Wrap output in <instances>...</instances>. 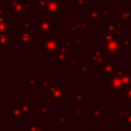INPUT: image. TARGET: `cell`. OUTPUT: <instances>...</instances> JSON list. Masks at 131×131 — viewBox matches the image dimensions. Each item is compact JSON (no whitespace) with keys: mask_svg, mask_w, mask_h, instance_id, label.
I'll list each match as a JSON object with an SVG mask.
<instances>
[{"mask_svg":"<svg viewBox=\"0 0 131 131\" xmlns=\"http://www.w3.org/2000/svg\"><path fill=\"white\" fill-rule=\"evenodd\" d=\"M38 23V33L41 37H49L52 32L56 30V24L55 21L51 20V16H38L37 17Z\"/></svg>","mask_w":131,"mask_h":131,"instance_id":"1","label":"cell"},{"mask_svg":"<svg viewBox=\"0 0 131 131\" xmlns=\"http://www.w3.org/2000/svg\"><path fill=\"white\" fill-rule=\"evenodd\" d=\"M43 45H42V53L43 54H54L57 53L59 47H60V42H61V37L59 35L54 36V37H42Z\"/></svg>","mask_w":131,"mask_h":131,"instance_id":"2","label":"cell"},{"mask_svg":"<svg viewBox=\"0 0 131 131\" xmlns=\"http://www.w3.org/2000/svg\"><path fill=\"white\" fill-rule=\"evenodd\" d=\"M14 36H15V40H17L19 42V44H21L25 49H28L29 45L37 44V38L39 36V33H38V31H31V32L15 31Z\"/></svg>","mask_w":131,"mask_h":131,"instance_id":"3","label":"cell"},{"mask_svg":"<svg viewBox=\"0 0 131 131\" xmlns=\"http://www.w3.org/2000/svg\"><path fill=\"white\" fill-rule=\"evenodd\" d=\"M71 93L69 91H66V89L63 87H61V85L59 83H52L51 86L49 87V89L47 90V95L56 100L61 102L62 100H64L66 96H69Z\"/></svg>","mask_w":131,"mask_h":131,"instance_id":"4","label":"cell"},{"mask_svg":"<svg viewBox=\"0 0 131 131\" xmlns=\"http://www.w3.org/2000/svg\"><path fill=\"white\" fill-rule=\"evenodd\" d=\"M102 50L106 54H118L123 50L122 38H115L112 40L102 41Z\"/></svg>","mask_w":131,"mask_h":131,"instance_id":"5","label":"cell"},{"mask_svg":"<svg viewBox=\"0 0 131 131\" xmlns=\"http://www.w3.org/2000/svg\"><path fill=\"white\" fill-rule=\"evenodd\" d=\"M64 10H66V4L60 0H47V7H46L47 15L59 17Z\"/></svg>","mask_w":131,"mask_h":131,"instance_id":"6","label":"cell"},{"mask_svg":"<svg viewBox=\"0 0 131 131\" xmlns=\"http://www.w3.org/2000/svg\"><path fill=\"white\" fill-rule=\"evenodd\" d=\"M106 55H107V54H106L102 49H96V50H94V51L90 54L88 62L91 63V64L93 66V68L99 69V68L107 60Z\"/></svg>","mask_w":131,"mask_h":131,"instance_id":"7","label":"cell"},{"mask_svg":"<svg viewBox=\"0 0 131 131\" xmlns=\"http://www.w3.org/2000/svg\"><path fill=\"white\" fill-rule=\"evenodd\" d=\"M9 16L10 17H24V4L21 0H9Z\"/></svg>","mask_w":131,"mask_h":131,"instance_id":"8","label":"cell"},{"mask_svg":"<svg viewBox=\"0 0 131 131\" xmlns=\"http://www.w3.org/2000/svg\"><path fill=\"white\" fill-rule=\"evenodd\" d=\"M97 71L102 74V77L110 78V77H112L113 75L116 74V72H117V64L111 58H107V60L99 69H97Z\"/></svg>","mask_w":131,"mask_h":131,"instance_id":"9","label":"cell"},{"mask_svg":"<svg viewBox=\"0 0 131 131\" xmlns=\"http://www.w3.org/2000/svg\"><path fill=\"white\" fill-rule=\"evenodd\" d=\"M103 8L101 7H88V20L89 21H99L103 20Z\"/></svg>","mask_w":131,"mask_h":131,"instance_id":"10","label":"cell"},{"mask_svg":"<svg viewBox=\"0 0 131 131\" xmlns=\"http://www.w3.org/2000/svg\"><path fill=\"white\" fill-rule=\"evenodd\" d=\"M124 88V85L122 83V80L119 76L116 74L108 78V84H107V91H122Z\"/></svg>","mask_w":131,"mask_h":131,"instance_id":"11","label":"cell"},{"mask_svg":"<svg viewBox=\"0 0 131 131\" xmlns=\"http://www.w3.org/2000/svg\"><path fill=\"white\" fill-rule=\"evenodd\" d=\"M116 75L121 78L124 87H127V86H130L131 85V71H130L129 68H126V69H117Z\"/></svg>","mask_w":131,"mask_h":131,"instance_id":"12","label":"cell"},{"mask_svg":"<svg viewBox=\"0 0 131 131\" xmlns=\"http://www.w3.org/2000/svg\"><path fill=\"white\" fill-rule=\"evenodd\" d=\"M15 40L14 33L13 34H1L0 35V46L3 49H9L10 45L13 44Z\"/></svg>","mask_w":131,"mask_h":131,"instance_id":"13","label":"cell"},{"mask_svg":"<svg viewBox=\"0 0 131 131\" xmlns=\"http://www.w3.org/2000/svg\"><path fill=\"white\" fill-rule=\"evenodd\" d=\"M116 16H117V20H120L123 23L131 21V9L129 7H122L121 10L117 12Z\"/></svg>","mask_w":131,"mask_h":131,"instance_id":"14","label":"cell"},{"mask_svg":"<svg viewBox=\"0 0 131 131\" xmlns=\"http://www.w3.org/2000/svg\"><path fill=\"white\" fill-rule=\"evenodd\" d=\"M88 118L89 119H102V106L101 105H94L91 110L88 111Z\"/></svg>","mask_w":131,"mask_h":131,"instance_id":"15","label":"cell"},{"mask_svg":"<svg viewBox=\"0 0 131 131\" xmlns=\"http://www.w3.org/2000/svg\"><path fill=\"white\" fill-rule=\"evenodd\" d=\"M18 31L19 32H31V31H34L32 23L29 20L28 16H24L23 20L18 23Z\"/></svg>","mask_w":131,"mask_h":131,"instance_id":"16","label":"cell"},{"mask_svg":"<svg viewBox=\"0 0 131 131\" xmlns=\"http://www.w3.org/2000/svg\"><path fill=\"white\" fill-rule=\"evenodd\" d=\"M18 106L23 111L24 115H32V101L30 100H20L18 102Z\"/></svg>","mask_w":131,"mask_h":131,"instance_id":"17","label":"cell"},{"mask_svg":"<svg viewBox=\"0 0 131 131\" xmlns=\"http://www.w3.org/2000/svg\"><path fill=\"white\" fill-rule=\"evenodd\" d=\"M11 120L12 119H18L21 120L24 118V113L20 110L19 106H14V105H10V117Z\"/></svg>","mask_w":131,"mask_h":131,"instance_id":"18","label":"cell"},{"mask_svg":"<svg viewBox=\"0 0 131 131\" xmlns=\"http://www.w3.org/2000/svg\"><path fill=\"white\" fill-rule=\"evenodd\" d=\"M84 48V36L78 35L72 40V49H83Z\"/></svg>","mask_w":131,"mask_h":131,"instance_id":"19","label":"cell"},{"mask_svg":"<svg viewBox=\"0 0 131 131\" xmlns=\"http://www.w3.org/2000/svg\"><path fill=\"white\" fill-rule=\"evenodd\" d=\"M124 111H125V117L123 120H121V122H122V125L124 124L126 129H129L131 127V108H130V105H127Z\"/></svg>","mask_w":131,"mask_h":131,"instance_id":"20","label":"cell"},{"mask_svg":"<svg viewBox=\"0 0 131 131\" xmlns=\"http://www.w3.org/2000/svg\"><path fill=\"white\" fill-rule=\"evenodd\" d=\"M55 61L57 63H64V62H69L71 61L70 58V54L69 52H57L56 53V57H55Z\"/></svg>","mask_w":131,"mask_h":131,"instance_id":"21","label":"cell"},{"mask_svg":"<svg viewBox=\"0 0 131 131\" xmlns=\"http://www.w3.org/2000/svg\"><path fill=\"white\" fill-rule=\"evenodd\" d=\"M81 30V23L79 21H71L70 23V35L71 36H78Z\"/></svg>","mask_w":131,"mask_h":131,"instance_id":"22","label":"cell"},{"mask_svg":"<svg viewBox=\"0 0 131 131\" xmlns=\"http://www.w3.org/2000/svg\"><path fill=\"white\" fill-rule=\"evenodd\" d=\"M37 113H38V115L49 116L51 114V105L50 104H44V103H42V105H38Z\"/></svg>","mask_w":131,"mask_h":131,"instance_id":"23","label":"cell"},{"mask_svg":"<svg viewBox=\"0 0 131 131\" xmlns=\"http://www.w3.org/2000/svg\"><path fill=\"white\" fill-rule=\"evenodd\" d=\"M0 32L1 34H13L15 30L9 23H0Z\"/></svg>","mask_w":131,"mask_h":131,"instance_id":"24","label":"cell"},{"mask_svg":"<svg viewBox=\"0 0 131 131\" xmlns=\"http://www.w3.org/2000/svg\"><path fill=\"white\" fill-rule=\"evenodd\" d=\"M121 99L123 101L130 100V103H131V85L127 86V87H124L122 89V91H121Z\"/></svg>","mask_w":131,"mask_h":131,"instance_id":"25","label":"cell"},{"mask_svg":"<svg viewBox=\"0 0 131 131\" xmlns=\"http://www.w3.org/2000/svg\"><path fill=\"white\" fill-rule=\"evenodd\" d=\"M75 119L76 120H82L84 118L83 116V103H75Z\"/></svg>","mask_w":131,"mask_h":131,"instance_id":"26","label":"cell"},{"mask_svg":"<svg viewBox=\"0 0 131 131\" xmlns=\"http://www.w3.org/2000/svg\"><path fill=\"white\" fill-rule=\"evenodd\" d=\"M28 130L29 131H46V129H44L42 127V125L38 123L37 120H33L32 124H30L28 126Z\"/></svg>","mask_w":131,"mask_h":131,"instance_id":"27","label":"cell"},{"mask_svg":"<svg viewBox=\"0 0 131 131\" xmlns=\"http://www.w3.org/2000/svg\"><path fill=\"white\" fill-rule=\"evenodd\" d=\"M51 84H52L51 83V79L49 77H43L41 79V85H40V87L42 88L43 91H47L49 89V87L51 86Z\"/></svg>","mask_w":131,"mask_h":131,"instance_id":"28","label":"cell"},{"mask_svg":"<svg viewBox=\"0 0 131 131\" xmlns=\"http://www.w3.org/2000/svg\"><path fill=\"white\" fill-rule=\"evenodd\" d=\"M56 124H70V116L69 115H57L55 117Z\"/></svg>","mask_w":131,"mask_h":131,"instance_id":"29","label":"cell"},{"mask_svg":"<svg viewBox=\"0 0 131 131\" xmlns=\"http://www.w3.org/2000/svg\"><path fill=\"white\" fill-rule=\"evenodd\" d=\"M47 0H37V11L38 12H46Z\"/></svg>","mask_w":131,"mask_h":131,"instance_id":"30","label":"cell"},{"mask_svg":"<svg viewBox=\"0 0 131 131\" xmlns=\"http://www.w3.org/2000/svg\"><path fill=\"white\" fill-rule=\"evenodd\" d=\"M74 6L76 8H86V7H89V0H75Z\"/></svg>","mask_w":131,"mask_h":131,"instance_id":"31","label":"cell"},{"mask_svg":"<svg viewBox=\"0 0 131 131\" xmlns=\"http://www.w3.org/2000/svg\"><path fill=\"white\" fill-rule=\"evenodd\" d=\"M122 45H123V49H127L131 46V39L129 37H127L126 35H124L122 37Z\"/></svg>","mask_w":131,"mask_h":131,"instance_id":"32","label":"cell"},{"mask_svg":"<svg viewBox=\"0 0 131 131\" xmlns=\"http://www.w3.org/2000/svg\"><path fill=\"white\" fill-rule=\"evenodd\" d=\"M23 1V4H24V10L25 12H32L33 11V7H32V4L30 3L29 0H21Z\"/></svg>","mask_w":131,"mask_h":131,"instance_id":"33","label":"cell"},{"mask_svg":"<svg viewBox=\"0 0 131 131\" xmlns=\"http://www.w3.org/2000/svg\"><path fill=\"white\" fill-rule=\"evenodd\" d=\"M28 81H29V83H28L29 87H32V86L36 87V86H40V85H41V82H38V79H37V78H32V77H30V78L28 79Z\"/></svg>","mask_w":131,"mask_h":131,"instance_id":"34","label":"cell"},{"mask_svg":"<svg viewBox=\"0 0 131 131\" xmlns=\"http://www.w3.org/2000/svg\"><path fill=\"white\" fill-rule=\"evenodd\" d=\"M84 101V93L77 92L75 93V103H83Z\"/></svg>","mask_w":131,"mask_h":131,"instance_id":"35","label":"cell"},{"mask_svg":"<svg viewBox=\"0 0 131 131\" xmlns=\"http://www.w3.org/2000/svg\"><path fill=\"white\" fill-rule=\"evenodd\" d=\"M81 64H80V60L78 58H74V59H71L70 61V67L72 69H75V68H79Z\"/></svg>","mask_w":131,"mask_h":131,"instance_id":"36","label":"cell"},{"mask_svg":"<svg viewBox=\"0 0 131 131\" xmlns=\"http://www.w3.org/2000/svg\"><path fill=\"white\" fill-rule=\"evenodd\" d=\"M103 15L106 16V17H111L113 15V8L112 7L103 8Z\"/></svg>","mask_w":131,"mask_h":131,"instance_id":"37","label":"cell"},{"mask_svg":"<svg viewBox=\"0 0 131 131\" xmlns=\"http://www.w3.org/2000/svg\"><path fill=\"white\" fill-rule=\"evenodd\" d=\"M79 71H80V73H88V71H89L88 64H87V63H85V64L80 66V67H79Z\"/></svg>","mask_w":131,"mask_h":131,"instance_id":"38","label":"cell"},{"mask_svg":"<svg viewBox=\"0 0 131 131\" xmlns=\"http://www.w3.org/2000/svg\"><path fill=\"white\" fill-rule=\"evenodd\" d=\"M116 114H117V118H119L120 120H123L125 117V111L124 110H118L116 112Z\"/></svg>","mask_w":131,"mask_h":131,"instance_id":"39","label":"cell"},{"mask_svg":"<svg viewBox=\"0 0 131 131\" xmlns=\"http://www.w3.org/2000/svg\"><path fill=\"white\" fill-rule=\"evenodd\" d=\"M88 27H89V25L87 21H81V30L86 31V30H88Z\"/></svg>","mask_w":131,"mask_h":131,"instance_id":"40","label":"cell"},{"mask_svg":"<svg viewBox=\"0 0 131 131\" xmlns=\"http://www.w3.org/2000/svg\"><path fill=\"white\" fill-rule=\"evenodd\" d=\"M125 35L131 39V27H126V32H125Z\"/></svg>","mask_w":131,"mask_h":131,"instance_id":"41","label":"cell"},{"mask_svg":"<svg viewBox=\"0 0 131 131\" xmlns=\"http://www.w3.org/2000/svg\"><path fill=\"white\" fill-rule=\"evenodd\" d=\"M9 19H10V16H3V17H0V23H9Z\"/></svg>","mask_w":131,"mask_h":131,"instance_id":"42","label":"cell"},{"mask_svg":"<svg viewBox=\"0 0 131 131\" xmlns=\"http://www.w3.org/2000/svg\"><path fill=\"white\" fill-rule=\"evenodd\" d=\"M107 131H126V128H123V129H121V128H111Z\"/></svg>","mask_w":131,"mask_h":131,"instance_id":"43","label":"cell"},{"mask_svg":"<svg viewBox=\"0 0 131 131\" xmlns=\"http://www.w3.org/2000/svg\"><path fill=\"white\" fill-rule=\"evenodd\" d=\"M4 11H5V8L2 7V8H1V12H0V17H3V16H4Z\"/></svg>","mask_w":131,"mask_h":131,"instance_id":"44","label":"cell"}]
</instances>
